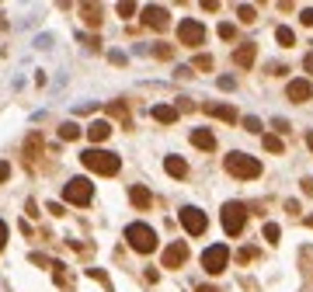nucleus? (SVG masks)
I'll return each instance as SVG.
<instances>
[{"instance_id":"nucleus-16","label":"nucleus","mask_w":313,"mask_h":292,"mask_svg":"<svg viewBox=\"0 0 313 292\" xmlns=\"http://www.w3.org/2000/svg\"><path fill=\"white\" fill-rule=\"evenodd\" d=\"M150 115H153L156 122H164V125H171V122H177V108L174 104H153Z\"/></svg>"},{"instance_id":"nucleus-34","label":"nucleus","mask_w":313,"mask_h":292,"mask_svg":"<svg viewBox=\"0 0 313 292\" xmlns=\"http://www.w3.org/2000/svg\"><path fill=\"white\" fill-rule=\"evenodd\" d=\"M303 24H310V28H313V7H306V11H303Z\"/></svg>"},{"instance_id":"nucleus-10","label":"nucleus","mask_w":313,"mask_h":292,"mask_svg":"<svg viewBox=\"0 0 313 292\" xmlns=\"http://www.w3.org/2000/svg\"><path fill=\"white\" fill-rule=\"evenodd\" d=\"M167 7H156V4H150V7H143V24H150V28H167Z\"/></svg>"},{"instance_id":"nucleus-11","label":"nucleus","mask_w":313,"mask_h":292,"mask_svg":"<svg viewBox=\"0 0 313 292\" xmlns=\"http://www.w3.org/2000/svg\"><path fill=\"white\" fill-rule=\"evenodd\" d=\"M254 56H257L254 42H244V45H237V49H233V63L240 66V70H251V66H254Z\"/></svg>"},{"instance_id":"nucleus-1","label":"nucleus","mask_w":313,"mask_h":292,"mask_svg":"<svg viewBox=\"0 0 313 292\" xmlns=\"http://www.w3.org/2000/svg\"><path fill=\"white\" fill-rule=\"evenodd\" d=\"M84 160V167L87 171H94V174H105V177H112L118 174V167H122V160H118V153H108V150H87V153L80 156Z\"/></svg>"},{"instance_id":"nucleus-32","label":"nucleus","mask_w":313,"mask_h":292,"mask_svg":"<svg viewBox=\"0 0 313 292\" xmlns=\"http://www.w3.org/2000/svg\"><path fill=\"white\" fill-rule=\"evenodd\" d=\"M4 244H7V223L0 219V251H4Z\"/></svg>"},{"instance_id":"nucleus-15","label":"nucleus","mask_w":313,"mask_h":292,"mask_svg":"<svg viewBox=\"0 0 313 292\" xmlns=\"http://www.w3.org/2000/svg\"><path fill=\"white\" fill-rule=\"evenodd\" d=\"M205 115H213V118H223V122H237V108L233 104H205Z\"/></svg>"},{"instance_id":"nucleus-9","label":"nucleus","mask_w":313,"mask_h":292,"mask_svg":"<svg viewBox=\"0 0 313 292\" xmlns=\"http://www.w3.org/2000/svg\"><path fill=\"white\" fill-rule=\"evenodd\" d=\"M188 261V244L185 240H174L167 251H164V268H181Z\"/></svg>"},{"instance_id":"nucleus-29","label":"nucleus","mask_w":313,"mask_h":292,"mask_svg":"<svg viewBox=\"0 0 313 292\" xmlns=\"http://www.w3.org/2000/svg\"><path fill=\"white\" fill-rule=\"evenodd\" d=\"M7 177H11V164H7V160H0V184H4Z\"/></svg>"},{"instance_id":"nucleus-37","label":"nucleus","mask_w":313,"mask_h":292,"mask_svg":"<svg viewBox=\"0 0 313 292\" xmlns=\"http://www.w3.org/2000/svg\"><path fill=\"white\" fill-rule=\"evenodd\" d=\"M306 143H310V150H313V132H310V136H306Z\"/></svg>"},{"instance_id":"nucleus-13","label":"nucleus","mask_w":313,"mask_h":292,"mask_svg":"<svg viewBox=\"0 0 313 292\" xmlns=\"http://www.w3.org/2000/svg\"><path fill=\"white\" fill-rule=\"evenodd\" d=\"M285 94H289V101H310V97H313V87H310V80H289Z\"/></svg>"},{"instance_id":"nucleus-14","label":"nucleus","mask_w":313,"mask_h":292,"mask_svg":"<svg viewBox=\"0 0 313 292\" xmlns=\"http://www.w3.org/2000/svg\"><path fill=\"white\" fill-rule=\"evenodd\" d=\"M108 136H112V125H108L105 118H94V122L87 125V139H91V143H105Z\"/></svg>"},{"instance_id":"nucleus-4","label":"nucleus","mask_w":313,"mask_h":292,"mask_svg":"<svg viewBox=\"0 0 313 292\" xmlns=\"http://www.w3.org/2000/svg\"><path fill=\"white\" fill-rule=\"evenodd\" d=\"M247 226V205L244 202H226L223 205V230L230 236H240Z\"/></svg>"},{"instance_id":"nucleus-17","label":"nucleus","mask_w":313,"mask_h":292,"mask_svg":"<svg viewBox=\"0 0 313 292\" xmlns=\"http://www.w3.org/2000/svg\"><path fill=\"white\" fill-rule=\"evenodd\" d=\"M192 143H195L198 150H205V153L216 150V136L209 132V129H192Z\"/></svg>"},{"instance_id":"nucleus-6","label":"nucleus","mask_w":313,"mask_h":292,"mask_svg":"<svg viewBox=\"0 0 313 292\" xmlns=\"http://www.w3.org/2000/svg\"><path fill=\"white\" fill-rule=\"evenodd\" d=\"M177 39H181V45H192V49H198L202 42H205V24L195 18H185L181 24H177Z\"/></svg>"},{"instance_id":"nucleus-27","label":"nucleus","mask_w":313,"mask_h":292,"mask_svg":"<svg viewBox=\"0 0 313 292\" xmlns=\"http://www.w3.org/2000/svg\"><path fill=\"white\" fill-rule=\"evenodd\" d=\"M195 70H213V56H195Z\"/></svg>"},{"instance_id":"nucleus-3","label":"nucleus","mask_w":313,"mask_h":292,"mask_svg":"<svg viewBox=\"0 0 313 292\" xmlns=\"http://www.w3.org/2000/svg\"><path fill=\"white\" fill-rule=\"evenodd\" d=\"M125 240H129V247L139 251V254L156 251V233H153V226H146V223H129V226H125Z\"/></svg>"},{"instance_id":"nucleus-2","label":"nucleus","mask_w":313,"mask_h":292,"mask_svg":"<svg viewBox=\"0 0 313 292\" xmlns=\"http://www.w3.org/2000/svg\"><path fill=\"white\" fill-rule=\"evenodd\" d=\"M226 174H233V177H244V181H251V177H261V160L251 153H230L226 156Z\"/></svg>"},{"instance_id":"nucleus-33","label":"nucleus","mask_w":313,"mask_h":292,"mask_svg":"<svg viewBox=\"0 0 313 292\" xmlns=\"http://www.w3.org/2000/svg\"><path fill=\"white\" fill-rule=\"evenodd\" d=\"M303 195H313V177H303Z\"/></svg>"},{"instance_id":"nucleus-7","label":"nucleus","mask_w":313,"mask_h":292,"mask_svg":"<svg viewBox=\"0 0 313 292\" xmlns=\"http://www.w3.org/2000/svg\"><path fill=\"white\" fill-rule=\"evenodd\" d=\"M177 219H181L185 233H192V236H202V233H205V226H209L205 213H202V209H195V205H185V209L177 213Z\"/></svg>"},{"instance_id":"nucleus-8","label":"nucleus","mask_w":313,"mask_h":292,"mask_svg":"<svg viewBox=\"0 0 313 292\" xmlns=\"http://www.w3.org/2000/svg\"><path fill=\"white\" fill-rule=\"evenodd\" d=\"M226 261H230V251H226V244H213V247H205V254H202V268H205L209 275L226 272Z\"/></svg>"},{"instance_id":"nucleus-12","label":"nucleus","mask_w":313,"mask_h":292,"mask_svg":"<svg viewBox=\"0 0 313 292\" xmlns=\"http://www.w3.org/2000/svg\"><path fill=\"white\" fill-rule=\"evenodd\" d=\"M129 202H133L136 209H150V205H153V192H150L146 184H133V188H129Z\"/></svg>"},{"instance_id":"nucleus-18","label":"nucleus","mask_w":313,"mask_h":292,"mask_svg":"<svg viewBox=\"0 0 313 292\" xmlns=\"http://www.w3.org/2000/svg\"><path fill=\"white\" fill-rule=\"evenodd\" d=\"M164 171L171 177H188V164L181 156H164Z\"/></svg>"},{"instance_id":"nucleus-5","label":"nucleus","mask_w":313,"mask_h":292,"mask_svg":"<svg viewBox=\"0 0 313 292\" xmlns=\"http://www.w3.org/2000/svg\"><path fill=\"white\" fill-rule=\"evenodd\" d=\"M94 198V184L87 181V177H73V181H66V188H63V202H70V205H87Z\"/></svg>"},{"instance_id":"nucleus-23","label":"nucleus","mask_w":313,"mask_h":292,"mask_svg":"<svg viewBox=\"0 0 313 292\" xmlns=\"http://www.w3.org/2000/svg\"><path fill=\"white\" fill-rule=\"evenodd\" d=\"M80 11L87 14V24H101V7H94V4H84Z\"/></svg>"},{"instance_id":"nucleus-25","label":"nucleus","mask_w":313,"mask_h":292,"mask_svg":"<svg viewBox=\"0 0 313 292\" xmlns=\"http://www.w3.org/2000/svg\"><path fill=\"white\" fill-rule=\"evenodd\" d=\"M118 14H122V18H133V14H136V4H133V0H129V4L122 0V4H118Z\"/></svg>"},{"instance_id":"nucleus-36","label":"nucleus","mask_w":313,"mask_h":292,"mask_svg":"<svg viewBox=\"0 0 313 292\" xmlns=\"http://www.w3.org/2000/svg\"><path fill=\"white\" fill-rule=\"evenodd\" d=\"M198 292H216V289H213V285H202V289H198Z\"/></svg>"},{"instance_id":"nucleus-19","label":"nucleus","mask_w":313,"mask_h":292,"mask_svg":"<svg viewBox=\"0 0 313 292\" xmlns=\"http://www.w3.org/2000/svg\"><path fill=\"white\" fill-rule=\"evenodd\" d=\"M59 139H63V143L80 139V125H77V122H63V125H59Z\"/></svg>"},{"instance_id":"nucleus-22","label":"nucleus","mask_w":313,"mask_h":292,"mask_svg":"<svg viewBox=\"0 0 313 292\" xmlns=\"http://www.w3.org/2000/svg\"><path fill=\"white\" fill-rule=\"evenodd\" d=\"M275 39H278V45H293V42H296V32H293V28H285V24H282V28L275 32Z\"/></svg>"},{"instance_id":"nucleus-31","label":"nucleus","mask_w":313,"mask_h":292,"mask_svg":"<svg viewBox=\"0 0 313 292\" xmlns=\"http://www.w3.org/2000/svg\"><path fill=\"white\" fill-rule=\"evenodd\" d=\"M272 125H275V129H278V132H289V122H285V118H275Z\"/></svg>"},{"instance_id":"nucleus-21","label":"nucleus","mask_w":313,"mask_h":292,"mask_svg":"<svg viewBox=\"0 0 313 292\" xmlns=\"http://www.w3.org/2000/svg\"><path fill=\"white\" fill-rule=\"evenodd\" d=\"M237 18L244 21V24H251V21H257V14H254V7H251V4H240V7H237Z\"/></svg>"},{"instance_id":"nucleus-20","label":"nucleus","mask_w":313,"mask_h":292,"mask_svg":"<svg viewBox=\"0 0 313 292\" xmlns=\"http://www.w3.org/2000/svg\"><path fill=\"white\" fill-rule=\"evenodd\" d=\"M261 143H265V150H268V153H282V150H285V146H282V139L272 136V132H265V136H261Z\"/></svg>"},{"instance_id":"nucleus-24","label":"nucleus","mask_w":313,"mask_h":292,"mask_svg":"<svg viewBox=\"0 0 313 292\" xmlns=\"http://www.w3.org/2000/svg\"><path fill=\"white\" fill-rule=\"evenodd\" d=\"M278 233H282V230H278L275 223H265V240H268V244H275V240H278Z\"/></svg>"},{"instance_id":"nucleus-35","label":"nucleus","mask_w":313,"mask_h":292,"mask_svg":"<svg viewBox=\"0 0 313 292\" xmlns=\"http://www.w3.org/2000/svg\"><path fill=\"white\" fill-rule=\"evenodd\" d=\"M303 66H306V73H313V52H310L306 59H303Z\"/></svg>"},{"instance_id":"nucleus-26","label":"nucleus","mask_w":313,"mask_h":292,"mask_svg":"<svg viewBox=\"0 0 313 292\" xmlns=\"http://www.w3.org/2000/svg\"><path fill=\"white\" fill-rule=\"evenodd\" d=\"M233 35H237V28L230 21H223V24H219V39H233Z\"/></svg>"},{"instance_id":"nucleus-30","label":"nucleus","mask_w":313,"mask_h":292,"mask_svg":"<svg viewBox=\"0 0 313 292\" xmlns=\"http://www.w3.org/2000/svg\"><path fill=\"white\" fill-rule=\"evenodd\" d=\"M153 52H156V56H160V59H171V52H174V49H171V45H156Z\"/></svg>"},{"instance_id":"nucleus-28","label":"nucleus","mask_w":313,"mask_h":292,"mask_svg":"<svg viewBox=\"0 0 313 292\" xmlns=\"http://www.w3.org/2000/svg\"><path fill=\"white\" fill-rule=\"evenodd\" d=\"M244 129H247V132H261V122H257V118H244Z\"/></svg>"}]
</instances>
